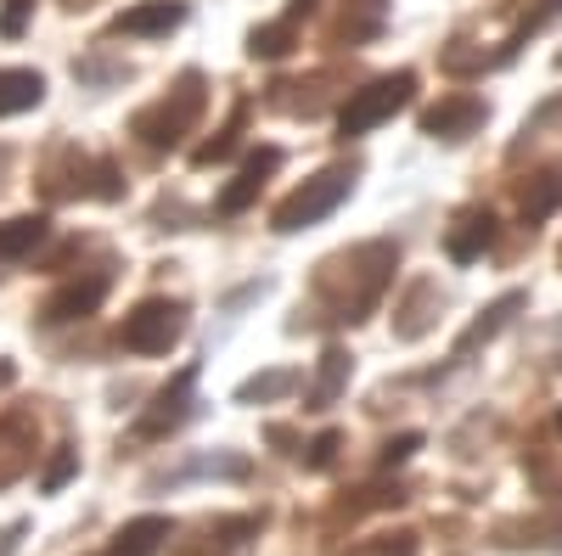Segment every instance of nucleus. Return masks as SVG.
Instances as JSON below:
<instances>
[{
  "instance_id": "nucleus-1",
  "label": "nucleus",
  "mask_w": 562,
  "mask_h": 556,
  "mask_svg": "<svg viewBox=\"0 0 562 556\" xmlns=\"http://www.w3.org/2000/svg\"><path fill=\"white\" fill-rule=\"evenodd\" d=\"M411 90H416V73H389V79H371L366 90H355V97L344 102L338 129H344V135H366V129L389 124V118H394V113L411 102Z\"/></svg>"
},
{
  "instance_id": "nucleus-2",
  "label": "nucleus",
  "mask_w": 562,
  "mask_h": 556,
  "mask_svg": "<svg viewBox=\"0 0 562 556\" xmlns=\"http://www.w3.org/2000/svg\"><path fill=\"white\" fill-rule=\"evenodd\" d=\"M349 185H355V169H326V174L304 180L299 192L276 208V230H304V225L326 219V214L349 197Z\"/></svg>"
},
{
  "instance_id": "nucleus-3",
  "label": "nucleus",
  "mask_w": 562,
  "mask_h": 556,
  "mask_svg": "<svg viewBox=\"0 0 562 556\" xmlns=\"http://www.w3.org/2000/svg\"><path fill=\"white\" fill-rule=\"evenodd\" d=\"M180 304H169V298H147L135 315H124V332H119V343L130 349V354H169V343L180 338Z\"/></svg>"
},
{
  "instance_id": "nucleus-4",
  "label": "nucleus",
  "mask_w": 562,
  "mask_h": 556,
  "mask_svg": "<svg viewBox=\"0 0 562 556\" xmlns=\"http://www.w3.org/2000/svg\"><path fill=\"white\" fill-rule=\"evenodd\" d=\"M198 107H203V90H198V79H186V84H180V102H175V107L164 102V107H153V113H140L135 129L147 135L153 147H169V141H180V129L198 118Z\"/></svg>"
},
{
  "instance_id": "nucleus-5",
  "label": "nucleus",
  "mask_w": 562,
  "mask_h": 556,
  "mask_svg": "<svg viewBox=\"0 0 562 556\" xmlns=\"http://www.w3.org/2000/svg\"><path fill=\"white\" fill-rule=\"evenodd\" d=\"M479 124H484V102L479 97H450V102L422 113V135H439V141H467Z\"/></svg>"
},
{
  "instance_id": "nucleus-6",
  "label": "nucleus",
  "mask_w": 562,
  "mask_h": 556,
  "mask_svg": "<svg viewBox=\"0 0 562 556\" xmlns=\"http://www.w3.org/2000/svg\"><path fill=\"white\" fill-rule=\"evenodd\" d=\"M276 163H281V152H276V147H259V152L243 163V174L220 192V214H243V208L259 197V185H265V174H270Z\"/></svg>"
},
{
  "instance_id": "nucleus-7",
  "label": "nucleus",
  "mask_w": 562,
  "mask_h": 556,
  "mask_svg": "<svg viewBox=\"0 0 562 556\" xmlns=\"http://www.w3.org/2000/svg\"><path fill=\"white\" fill-rule=\"evenodd\" d=\"M192 383H198V371L186 365L180 377L158 394V410L147 416V422H140V439H158V433H169V428H180V422H186V399H192Z\"/></svg>"
},
{
  "instance_id": "nucleus-8",
  "label": "nucleus",
  "mask_w": 562,
  "mask_h": 556,
  "mask_svg": "<svg viewBox=\"0 0 562 556\" xmlns=\"http://www.w3.org/2000/svg\"><path fill=\"white\" fill-rule=\"evenodd\" d=\"M186 23V7L180 0H147V7H135L113 23V34H135V39H147V34H169Z\"/></svg>"
},
{
  "instance_id": "nucleus-9",
  "label": "nucleus",
  "mask_w": 562,
  "mask_h": 556,
  "mask_svg": "<svg viewBox=\"0 0 562 556\" xmlns=\"http://www.w3.org/2000/svg\"><path fill=\"white\" fill-rule=\"evenodd\" d=\"M490 242H495V214H490V208H473V214H461V225L450 230L445 248H450L456 264H473Z\"/></svg>"
},
{
  "instance_id": "nucleus-10",
  "label": "nucleus",
  "mask_w": 562,
  "mask_h": 556,
  "mask_svg": "<svg viewBox=\"0 0 562 556\" xmlns=\"http://www.w3.org/2000/svg\"><path fill=\"white\" fill-rule=\"evenodd\" d=\"M45 102V79L34 68H0V118H18Z\"/></svg>"
},
{
  "instance_id": "nucleus-11",
  "label": "nucleus",
  "mask_w": 562,
  "mask_h": 556,
  "mask_svg": "<svg viewBox=\"0 0 562 556\" xmlns=\"http://www.w3.org/2000/svg\"><path fill=\"white\" fill-rule=\"evenodd\" d=\"M102 298H108V275H90V282H74V287H63L52 304H45V320H79Z\"/></svg>"
},
{
  "instance_id": "nucleus-12",
  "label": "nucleus",
  "mask_w": 562,
  "mask_h": 556,
  "mask_svg": "<svg viewBox=\"0 0 562 556\" xmlns=\"http://www.w3.org/2000/svg\"><path fill=\"white\" fill-rule=\"evenodd\" d=\"M164 540H169V518H135V523L119 529L113 556H153Z\"/></svg>"
},
{
  "instance_id": "nucleus-13",
  "label": "nucleus",
  "mask_w": 562,
  "mask_h": 556,
  "mask_svg": "<svg viewBox=\"0 0 562 556\" xmlns=\"http://www.w3.org/2000/svg\"><path fill=\"white\" fill-rule=\"evenodd\" d=\"M518 309H524V293H506L501 304H490V309H484V320H473V327H467V338L456 343V354H473L479 343H490V338H495V332H501Z\"/></svg>"
},
{
  "instance_id": "nucleus-14",
  "label": "nucleus",
  "mask_w": 562,
  "mask_h": 556,
  "mask_svg": "<svg viewBox=\"0 0 562 556\" xmlns=\"http://www.w3.org/2000/svg\"><path fill=\"white\" fill-rule=\"evenodd\" d=\"M344 383H349V354L344 349H326L321 354V383L310 388V410H326V405L344 394Z\"/></svg>"
},
{
  "instance_id": "nucleus-15",
  "label": "nucleus",
  "mask_w": 562,
  "mask_h": 556,
  "mask_svg": "<svg viewBox=\"0 0 562 556\" xmlns=\"http://www.w3.org/2000/svg\"><path fill=\"white\" fill-rule=\"evenodd\" d=\"M45 242V219L40 214H23V219H7L0 225V259H23Z\"/></svg>"
},
{
  "instance_id": "nucleus-16",
  "label": "nucleus",
  "mask_w": 562,
  "mask_h": 556,
  "mask_svg": "<svg viewBox=\"0 0 562 556\" xmlns=\"http://www.w3.org/2000/svg\"><path fill=\"white\" fill-rule=\"evenodd\" d=\"M518 208H524V219H529V225H540L546 214H557V208H562V180H557V174H535V180L524 185Z\"/></svg>"
},
{
  "instance_id": "nucleus-17",
  "label": "nucleus",
  "mask_w": 562,
  "mask_h": 556,
  "mask_svg": "<svg viewBox=\"0 0 562 556\" xmlns=\"http://www.w3.org/2000/svg\"><path fill=\"white\" fill-rule=\"evenodd\" d=\"M288 388H299L293 371H265V377H254V383H243V388H237V399H243V405H254V399H276V394H288Z\"/></svg>"
},
{
  "instance_id": "nucleus-18",
  "label": "nucleus",
  "mask_w": 562,
  "mask_h": 556,
  "mask_svg": "<svg viewBox=\"0 0 562 556\" xmlns=\"http://www.w3.org/2000/svg\"><path fill=\"white\" fill-rule=\"evenodd\" d=\"M344 556H416V534H378V545H349Z\"/></svg>"
},
{
  "instance_id": "nucleus-19",
  "label": "nucleus",
  "mask_w": 562,
  "mask_h": 556,
  "mask_svg": "<svg viewBox=\"0 0 562 556\" xmlns=\"http://www.w3.org/2000/svg\"><path fill=\"white\" fill-rule=\"evenodd\" d=\"M288 39H293V23H276V29H254L248 52H254V57H281V52H288Z\"/></svg>"
},
{
  "instance_id": "nucleus-20",
  "label": "nucleus",
  "mask_w": 562,
  "mask_h": 556,
  "mask_svg": "<svg viewBox=\"0 0 562 556\" xmlns=\"http://www.w3.org/2000/svg\"><path fill=\"white\" fill-rule=\"evenodd\" d=\"M74 467H79V455H74V450H63V455L52 461V473H45V489H63V484L74 478Z\"/></svg>"
},
{
  "instance_id": "nucleus-21",
  "label": "nucleus",
  "mask_w": 562,
  "mask_h": 556,
  "mask_svg": "<svg viewBox=\"0 0 562 556\" xmlns=\"http://www.w3.org/2000/svg\"><path fill=\"white\" fill-rule=\"evenodd\" d=\"M416 444H422L416 433H400V439H389V444H383V467H394V461H405V455H411Z\"/></svg>"
},
{
  "instance_id": "nucleus-22",
  "label": "nucleus",
  "mask_w": 562,
  "mask_h": 556,
  "mask_svg": "<svg viewBox=\"0 0 562 556\" xmlns=\"http://www.w3.org/2000/svg\"><path fill=\"white\" fill-rule=\"evenodd\" d=\"M333 455H338V433H321L310 450V467H333Z\"/></svg>"
},
{
  "instance_id": "nucleus-23",
  "label": "nucleus",
  "mask_w": 562,
  "mask_h": 556,
  "mask_svg": "<svg viewBox=\"0 0 562 556\" xmlns=\"http://www.w3.org/2000/svg\"><path fill=\"white\" fill-rule=\"evenodd\" d=\"M29 7H34V0H12V12H7V23H0V29L18 34V29H23V18H29Z\"/></svg>"
},
{
  "instance_id": "nucleus-24",
  "label": "nucleus",
  "mask_w": 562,
  "mask_h": 556,
  "mask_svg": "<svg viewBox=\"0 0 562 556\" xmlns=\"http://www.w3.org/2000/svg\"><path fill=\"white\" fill-rule=\"evenodd\" d=\"M18 534H23V523H12L7 534H0V556H12V551H18Z\"/></svg>"
},
{
  "instance_id": "nucleus-25",
  "label": "nucleus",
  "mask_w": 562,
  "mask_h": 556,
  "mask_svg": "<svg viewBox=\"0 0 562 556\" xmlns=\"http://www.w3.org/2000/svg\"><path fill=\"white\" fill-rule=\"evenodd\" d=\"M12 383V365H0V388H7Z\"/></svg>"
}]
</instances>
